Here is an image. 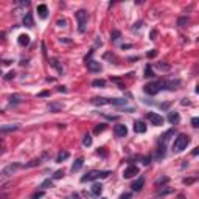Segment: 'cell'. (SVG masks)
Here are the masks:
<instances>
[{"mask_svg":"<svg viewBox=\"0 0 199 199\" xmlns=\"http://www.w3.org/2000/svg\"><path fill=\"white\" fill-rule=\"evenodd\" d=\"M0 75H2V70H0Z\"/></svg>","mask_w":199,"mask_h":199,"instance_id":"f5cc1de1","label":"cell"},{"mask_svg":"<svg viewBox=\"0 0 199 199\" xmlns=\"http://www.w3.org/2000/svg\"><path fill=\"white\" fill-rule=\"evenodd\" d=\"M37 14L40 19H45L47 14H48V8H47V5H37Z\"/></svg>","mask_w":199,"mask_h":199,"instance_id":"2e32d148","label":"cell"},{"mask_svg":"<svg viewBox=\"0 0 199 199\" xmlns=\"http://www.w3.org/2000/svg\"><path fill=\"white\" fill-rule=\"evenodd\" d=\"M51 65H53V67H56L59 72H62V67H61V65L58 64V59H51Z\"/></svg>","mask_w":199,"mask_h":199,"instance_id":"d590c367","label":"cell"},{"mask_svg":"<svg viewBox=\"0 0 199 199\" xmlns=\"http://www.w3.org/2000/svg\"><path fill=\"white\" fill-rule=\"evenodd\" d=\"M44 196V191L40 190V191H37V193H34L33 196H31V199H39V198H42Z\"/></svg>","mask_w":199,"mask_h":199,"instance_id":"f35d334b","label":"cell"},{"mask_svg":"<svg viewBox=\"0 0 199 199\" xmlns=\"http://www.w3.org/2000/svg\"><path fill=\"white\" fill-rule=\"evenodd\" d=\"M168 121L171 123V125H177V123L181 121V115L177 112H170L168 114Z\"/></svg>","mask_w":199,"mask_h":199,"instance_id":"5bb4252c","label":"cell"},{"mask_svg":"<svg viewBox=\"0 0 199 199\" xmlns=\"http://www.w3.org/2000/svg\"><path fill=\"white\" fill-rule=\"evenodd\" d=\"M58 90H59V92H67V89H65L64 86H59V87H58Z\"/></svg>","mask_w":199,"mask_h":199,"instance_id":"7dc6e473","label":"cell"},{"mask_svg":"<svg viewBox=\"0 0 199 199\" xmlns=\"http://www.w3.org/2000/svg\"><path fill=\"white\" fill-rule=\"evenodd\" d=\"M19 103H22V97H20L19 93L11 95L10 97V104H19Z\"/></svg>","mask_w":199,"mask_h":199,"instance_id":"44dd1931","label":"cell"},{"mask_svg":"<svg viewBox=\"0 0 199 199\" xmlns=\"http://www.w3.org/2000/svg\"><path fill=\"white\" fill-rule=\"evenodd\" d=\"M191 125H193L195 128H198V126H199V118H198V117H195V118L191 120Z\"/></svg>","mask_w":199,"mask_h":199,"instance_id":"ab89813d","label":"cell"},{"mask_svg":"<svg viewBox=\"0 0 199 199\" xmlns=\"http://www.w3.org/2000/svg\"><path fill=\"white\" fill-rule=\"evenodd\" d=\"M134 131L137 134H143V132H146V125L143 121H135L134 123Z\"/></svg>","mask_w":199,"mask_h":199,"instance_id":"7c38bea8","label":"cell"},{"mask_svg":"<svg viewBox=\"0 0 199 199\" xmlns=\"http://www.w3.org/2000/svg\"><path fill=\"white\" fill-rule=\"evenodd\" d=\"M140 26H142V22H139V23H135V25L132 26V30H137V28H140Z\"/></svg>","mask_w":199,"mask_h":199,"instance_id":"c3c4849f","label":"cell"},{"mask_svg":"<svg viewBox=\"0 0 199 199\" xmlns=\"http://www.w3.org/2000/svg\"><path fill=\"white\" fill-rule=\"evenodd\" d=\"M14 75H16L14 72H10L8 75H6V79H11V78H14Z\"/></svg>","mask_w":199,"mask_h":199,"instance_id":"ee69618b","label":"cell"},{"mask_svg":"<svg viewBox=\"0 0 199 199\" xmlns=\"http://www.w3.org/2000/svg\"><path fill=\"white\" fill-rule=\"evenodd\" d=\"M62 176H64V171H61V170H59V171H56V173L53 174V179H61Z\"/></svg>","mask_w":199,"mask_h":199,"instance_id":"74e56055","label":"cell"},{"mask_svg":"<svg viewBox=\"0 0 199 199\" xmlns=\"http://www.w3.org/2000/svg\"><path fill=\"white\" fill-rule=\"evenodd\" d=\"M90 191H92V195L100 196V195H101V191H103V185H101V184H93V185H92V188H90Z\"/></svg>","mask_w":199,"mask_h":199,"instance_id":"d6986e66","label":"cell"},{"mask_svg":"<svg viewBox=\"0 0 199 199\" xmlns=\"http://www.w3.org/2000/svg\"><path fill=\"white\" fill-rule=\"evenodd\" d=\"M193 182H195L193 177H191V179H185V181H184V184H187V185H188V184H193Z\"/></svg>","mask_w":199,"mask_h":199,"instance_id":"bcb514c9","label":"cell"},{"mask_svg":"<svg viewBox=\"0 0 199 199\" xmlns=\"http://www.w3.org/2000/svg\"><path fill=\"white\" fill-rule=\"evenodd\" d=\"M22 165H19V163H12V165H8L3 171H2V174H5V176H8V174H11V173H14L16 170H19Z\"/></svg>","mask_w":199,"mask_h":199,"instance_id":"4fadbf2b","label":"cell"},{"mask_svg":"<svg viewBox=\"0 0 199 199\" xmlns=\"http://www.w3.org/2000/svg\"><path fill=\"white\" fill-rule=\"evenodd\" d=\"M168 181H170V179H168V177H167V176H163V177H159V179H157V181H156V185H157V187H159V185H160V184H167Z\"/></svg>","mask_w":199,"mask_h":199,"instance_id":"4dcf8cb0","label":"cell"},{"mask_svg":"<svg viewBox=\"0 0 199 199\" xmlns=\"http://www.w3.org/2000/svg\"><path fill=\"white\" fill-rule=\"evenodd\" d=\"M39 163H40V160L39 159H34V160H31L30 163H26V168H31V167H36V165H39Z\"/></svg>","mask_w":199,"mask_h":199,"instance_id":"836d02e7","label":"cell"},{"mask_svg":"<svg viewBox=\"0 0 199 199\" xmlns=\"http://www.w3.org/2000/svg\"><path fill=\"white\" fill-rule=\"evenodd\" d=\"M148 120L151 121V125H154V126H160L163 125V117L159 115V114H156V112H148Z\"/></svg>","mask_w":199,"mask_h":199,"instance_id":"5b68a950","label":"cell"},{"mask_svg":"<svg viewBox=\"0 0 199 199\" xmlns=\"http://www.w3.org/2000/svg\"><path fill=\"white\" fill-rule=\"evenodd\" d=\"M187 22H188V17H181L179 20H177V25H179V26H184Z\"/></svg>","mask_w":199,"mask_h":199,"instance_id":"e575fe53","label":"cell"},{"mask_svg":"<svg viewBox=\"0 0 199 199\" xmlns=\"http://www.w3.org/2000/svg\"><path fill=\"white\" fill-rule=\"evenodd\" d=\"M101 199H107V198H101Z\"/></svg>","mask_w":199,"mask_h":199,"instance_id":"816d5d0a","label":"cell"},{"mask_svg":"<svg viewBox=\"0 0 199 199\" xmlns=\"http://www.w3.org/2000/svg\"><path fill=\"white\" fill-rule=\"evenodd\" d=\"M83 165H84V159H83V157H78V159L73 162V165H72V171H73V173H75V171H79L81 168H83Z\"/></svg>","mask_w":199,"mask_h":199,"instance_id":"9a60e30c","label":"cell"},{"mask_svg":"<svg viewBox=\"0 0 199 199\" xmlns=\"http://www.w3.org/2000/svg\"><path fill=\"white\" fill-rule=\"evenodd\" d=\"M92 104L95 106H106V104H111V98H103V97H95L90 100Z\"/></svg>","mask_w":199,"mask_h":199,"instance_id":"9c48e42d","label":"cell"},{"mask_svg":"<svg viewBox=\"0 0 199 199\" xmlns=\"http://www.w3.org/2000/svg\"><path fill=\"white\" fill-rule=\"evenodd\" d=\"M109 174H111V171H98V170H92V171H89L87 174H84L83 177H81V182H90V181L98 179V177L104 179V177H107Z\"/></svg>","mask_w":199,"mask_h":199,"instance_id":"7a4b0ae2","label":"cell"},{"mask_svg":"<svg viewBox=\"0 0 199 199\" xmlns=\"http://www.w3.org/2000/svg\"><path fill=\"white\" fill-rule=\"evenodd\" d=\"M120 36H121V33H120L118 30H114V31L111 33V40H117Z\"/></svg>","mask_w":199,"mask_h":199,"instance_id":"83f0119b","label":"cell"},{"mask_svg":"<svg viewBox=\"0 0 199 199\" xmlns=\"http://www.w3.org/2000/svg\"><path fill=\"white\" fill-rule=\"evenodd\" d=\"M86 65L90 72H101V64L93 59H86Z\"/></svg>","mask_w":199,"mask_h":199,"instance_id":"52a82bcc","label":"cell"},{"mask_svg":"<svg viewBox=\"0 0 199 199\" xmlns=\"http://www.w3.org/2000/svg\"><path fill=\"white\" fill-rule=\"evenodd\" d=\"M156 36H157V31H156V30H153V31H151V34H149V37L154 40V39H156Z\"/></svg>","mask_w":199,"mask_h":199,"instance_id":"b9f144b4","label":"cell"},{"mask_svg":"<svg viewBox=\"0 0 199 199\" xmlns=\"http://www.w3.org/2000/svg\"><path fill=\"white\" fill-rule=\"evenodd\" d=\"M76 20H78V30H79V33H84L86 31V25H87V11L86 10H79V11H76Z\"/></svg>","mask_w":199,"mask_h":199,"instance_id":"3957f363","label":"cell"},{"mask_svg":"<svg viewBox=\"0 0 199 199\" xmlns=\"http://www.w3.org/2000/svg\"><path fill=\"white\" fill-rule=\"evenodd\" d=\"M145 76L146 78H153L154 76V73H153V70H151L149 65H146V68H145Z\"/></svg>","mask_w":199,"mask_h":199,"instance_id":"1f68e13d","label":"cell"},{"mask_svg":"<svg viewBox=\"0 0 199 199\" xmlns=\"http://www.w3.org/2000/svg\"><path fill=\"white\" fill-rule=\"evenodd\" d=\"M120 199H131V193H123L120 196Z\"/></svg>","mask_w":199,"mask_h":199,"instance_id":"60d3db41","label":"cell"},{"mask_svg":"<svg viewBox=\"0 0 199 199\" xmlns=\"http://www.w3.org/2000/svg\"><path fill=\"white\" fill-rule=\"evenodd\" d=\"M40 187H42V188H50V187H53V182H51V179H47V181H44L42 184H40Z\"/></svg>","mask_w":199,"mask_h":199,"instance_id":"f1b7e54d","label":"cell"},{"mask_svg":"<svg viewBox=\"0 0 199 199\" xmlns=\"http://www.w3.org/2000/svg\"><path fill=\"white\" fill-rule=\"evenodd\" d=\"M135 174H139V167L129 165V167L125 170V173H123V177H125V179H131V177H134Z\"/></svg>","mask_w":199,"mask_h":199,"instance_id":"8992f818","label":"cell"},{"mask_svg":"<svg viewBox=\"0 0 199 199\" xmlns=\"http://www.w3.org/2000/svg\"><path fill=\"white\" fill-rule=\"evenodd\" d=\"M83 145H84V146H90V145H92V137L89 135V134H87V135H84V139H83Z\"/></svg>","mask_w":199,"mask_h":199,"instance_id":"4316f807","label":"cell"},{"mask_svg":"<svg viewBox=\"0 0 199 199\" xmlns=\"http://www.w3.org/2000/svg\"><path fill=\"white\" fill-rule=\"evenodd\" d=\"M114 132H115V135L117 137H126V134H128V128L125 126V125H115L114 126Z\"/></svg>","mask_w":199,"mask_h":199,"instance_id":"ba28073f","label":"cell"},{"mask_svg":"<svg viewBox=\"0 0 199 199\" xmlns=\"http://www.w3.org/2000/svg\"><path fill=\"white\" fill-rule=\"evenodd\" d=\"M188 143H190V137L185 135V134H179L173 142V151L174 153H181V151H184L187 148Z\"/></svg>","mask_w":199,"mask_h":199,"instance_id":"6da1fadb","label":"cell"},{"mask_svg":"<svg viewBox=\"0 0 199 199\" xmlns=\"http://www.w3.org/2000/svg\"><path fill=\"white\" fill-rule=\"evenodd\" d=\"M143 185H145V177L140 176L139 179H137V181L131 185V187H132V190H134V191H140V190L143 188Z\"/></svg>","mask_w":199,"mask_h":199,"instance_id":"8fae6325","label":"cell"},{"mask_svg":"<svg viewBox=\"0 0 199 199\" xmlns=\"http://www.w3.org/2000/svg\"><path fill=\"white\" fill-rule=\"evenodd\" d=\"M58 25H59V26H65V20H64V19H62V20L59 19V20H58Z\"/></svg>","mask_w":199,"mask_h":199,"instance_id":"f6af8a7d","label":"cell"},{"mask_svg":"<svg viewBox=\"0 0 199 199\" xmlns=\"http://www.w3.org/2000/svg\"><path fill=\"white\" fill-rule=\"evenodd\" d=\"M143 90H145V93H148V95H157L160 92V83H149L143 87Z\"/></svg>","mask_w":199,"mask_h":199,"instance_id":"277c9868","label":"cell"},{"mask_svg":"<svg viewBox=\"0 0 199 199\" xmlns=\"http://www.w3.org/2000/svg\"><path fill=\"white\" fill-rule=\"evenodd\" d=\"M143 163H145V165H148V163H149V159H148V157H145V159H143Z\"/></svg>","mask_w":199,"mask_h":199,"instance_id":"f907efd6","label":"cell"},{"mask_svg":"<svg viewBox=\"0 0 199 199\" xmlns=\"http://www.w3.org/2000/svg\"><path fill=\"white\" fill-rule=\"evenodd\" d=\"M156 67L159 68V70H165V72L171 68V65H170V64H163V62H157V64H156Z\"/></svg>","mask_w":199,"mask_h":199,"instance_id":"484cf974","label":"cell"},{"mask_svg":"<svg viewBox=\"0 0 199 199\" xmlns=\"http://www.w3.org/2000/svg\"><path fill=\"white\" fill-rule=\"evenodd\" d=\"M171 134H174V131H173V129H171V131H168V132H165V134H163V135H162V137H163V139H162V142H163V143H167V142H168V139H170V135H171Z\"/></svg>","mask_w":199,"mask_h":199,"instance_id":"d6a6232c","label":"cell"},{"mask_svg":"<svg viewBox=\"0 0 199 199\" xmlns=\"http://www.w3.org/2000/svg\"><path fill=\"white\" fill-rule=\"evenodd\" d=\"M23 25H25V26H28V28H31V26L34 25V22H33V16H31V12H26V14L23 16Z\"/></svg>","mask_w":199,"mask_h":199,"instance_id":"e0dca14e","label":"cell"},{"mask_svg":"<svg viewBox=\"0 0 199 199\" xmlns=\"http://www.w3.org/2000/svg\"><path fill=\"white\" fill-rule=\"evenodd\" d=\"M106 129V125H100V126H97L95 128V134H100V132H103Z\"/></svg>","mask_w":199,"mask_h":199,"instance_id":"8d00e7d4","label":"cell"},{"mask_svg":"<svg viewBox=\"0 0 199 199\" xmlns=\"http://www.w3.org/2000/svg\"><path fill=\"white\" fill-rule=\"evenodd\" d=\"M111 104H114V106H123V104H126V100H121V98H111Z\"/></svg>","mask_w":199,"mask_h":199,"instance_id":"cb8c5ba5","label":"cell"},{"mask_svg":"<svg viewBox=\"0 0 199 199\" xmlns=\"http://www.w3.org/2000/svg\"><path fill=\"white\" fill-rule=\"evenodd\" d=\"M198 153H199V148H195L193 149V156H198Z\"/></svg>","mask_w":199,"mask_h":199,"instance_id":"681fc988","label":"cell"},{"mask_svg":"<svg viewBox=\"0 0 199 199\" xmlns=\"http://www.w3.org/2000/svg\"><path fill=\"white\" fill-rule=\"evenodd\" d=\"M68 156H70V154H68V151H61V153L58 154V157H56V162H58V163H61L62 160L68 159Z\"/></svg>","mask_w":199,"mask_h":199,"instance_id":"7402d4cb","label":"cell"},{"mask_svg":"<svg viewBox=\"0 0 199 199\" xmlns=\"http://www.w3.org/2000/svg\"><path fill=\"white\" fill-rule=\"evenodd\" d=\"M92 86L93 87H104L106 86V81L104 79H93L92 81Z\"/></svg>","mask_w":199,"mask_h":199,"instance_id":"d4e9b609","label":"cell"},{"mask_svg":"<svg viewBox=\"0 0 199 199\" xmlns=\"http://www.w3.org/2000/svg\"><path fill=\"white\" fill-rule=\"evenodd\" d=\"M181 84V81L179 79H176V81H168V83H160V89H168V90H174V89H177V86Z\"/></svg>","mask_w":199,"mask_h":199,"instance_id":"30bf717a","label":"cell"},{"mask_svg":"<svg viewBox=\"0 0 199 199\" xmlns=\"http://www.w3.org/2000/svg\"><path fill=\"white\" fill-rule=\"evenodd\" d=\"M61 107H62L61 104H50V106H48V111H50V112H58Z\"/></svg>","mask_w":199,"mask_h":199,"instance_id":"f546056e","label":"cell"},{"mask_svg":"<svg viewBox=\"0 0 199 199\" xmlns=\"http://www.w3.org/2000/svg\"><path fill=\"white\" fill-rule=\"evenodd\" d=\"M17 42H19V45H22V47L28 45L30 44V36H28V34H20L19 39H17Z\"/></svg>","mask_w":199,"mask_h":199,"instance_id":"ac0fdd59","label":"cell"},{"mask_svg":"<svg viewBox=\"0 0 199 199\" xmlns=\"http://www.w3.org/2000/svg\"><path fill=\"white\" fill-rule=\"evenodd\" d=\"M170 193H173V188H170V187H167V188H163V190H159V191H157V195H156V198H160V196H165V195H170Z\"/></svg>","mask_w":199,"mask_h":199,"instance_id":"603a6c76","label":"cell"},{"mask_svg":"<svg viewBox=\"0 0 199 199\" xmlns=\"http://www.w3.org/2000/svg\"><path fill=\"white\" fill-rule=\"evenodd\" d=\"M156 54H157V51H156V50H153V51H148V58H154Z\"/></svg>","mask_w":199,"mask_h":199,"instance_id":"7bdbcfd3","label":"cell"},{"mask_svg":"<svg viewBox=\"0 0 199 199\" xmlns=\"http://www.w3.org/2000/svg\"><path fill=\"white\" fill-rule=\"evenodd\" d=\"M16 129H19L17 125H3L0 126V132H10V131H16Z\"/></svg>","mask_w":199,"mask_h":199,"instance_id":"ffe728a7","label":"cell"}]
</instances>
